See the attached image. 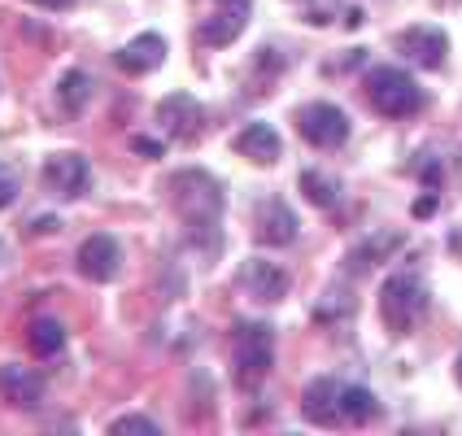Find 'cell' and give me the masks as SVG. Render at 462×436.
Returning a JSON list of instances; mask_svg holds the SVG:
<instances>
[{
  "mask_svg": "<svg viewBox=\"0 0 462 436\" xmlns=\"http://www.w3.org/2000/svg\"><path fill=\"white\" fill-rule=\"evenodd\" d=\"M236 153L249 157L254 166H271V162H280V153H283L280 131L266 127V123H249V127L236 135Z\"/></svg>",
  "mask_w": 462,
  "mask_h": 436,
  "instance_id": "cell-16",
  "label": "cell"
},
{
  "mask_svg": "<svg viewBox=\"0 0 462 436\" xmlns=\"http://www.w3.org/2000/svg\"><path fill=\"white\" fill-rule=\"evenodd\" d=\"M79 275L92 283H109L118 280V271H123V249H118V240L109 236V231H97V236H88L83 245H79Z\"/></svg>",
  "mask_w": 462,
  "mask_h": 436,
  "instance_id": "cell-7",
  "label": "cell"
},
{
  "mask_svg": "<svg viewBox=\"0 0 462 436\" xmlns=\"http://www.w3.org/2000/svg\"><path fill=\"white\" fill-rule=\"evenodd\" d=\"M0 397H5L14 411H35V406L44 402V380H40L31 366L5 362V366H0Z\"/></svg>",
  "mask_w": 462,
  "mask_h": 436,
  "instance_id": "cell-14",
  "label": "cell"
},
{
  "mask_svg": "<svg viewBox=\"0 0 462 436\" xmlns=\"http://www.w3.org/2000/svg\"><path fill=\"white\" fill-rule=\"evenodd\" d=\"M44 188H49L52 197H83L88 192V183H92V166H88V157L83 153H52L44 162Z\"/></svg>",
  "mask_w": 462,
  "mask_h": 436,
  "instance_id": "cell-10",
  "label": "cell"
},
{
  "mask_svg": "<svg viewBox=\"0 0 462 436\" xmlns=\"http://www.w3.org/2000/svg\"><path fill=\"white\" fill-rule=\"evenodd\" d=\"M397 245H402V236H397V231H375L371 240H362L358 249H354V254L345 257V271H354V275H362V271H371L375 262H384V257L393 254Z\"/></svg>",
  "mask_w": 462,
  "mask_h": 436,
  "instance_id": "cell-17",
  "label": "cell"
},
{
  "mask_svg": "<svg viewBox=\"0 0 462 436\" xmlns=\"http://www.w3.org/2000/svg\"><path fill=\"white\" fill-rule=\"evenodd\" d=\"M366 101L384 118H411L423 109V92L402 66H375L366 70Z\"/></svg>",
  "mask_w": 462,
  "mask_h": 436,
  "instance_id": "cell-3",
  "label": "cell"
},
{
  "mask_svg": "<svg viewBox=\"0 0 462 436\" xmlns=\"http://www.w3.org/2000/svg\"><path fill=\"white\" fill-rule=\"evenodd\" d=\"M432 209H437V192H428L423 201H414V206H411V214H414V218H428Z\"/></svg>",
  "mask_w": 462,
  "mask_h": 436,
  "instance_id": "cell-27",
  "label": "cell"
},
{
  "mask_svg": "<svg viewBox=\"0 0 462 436\" xmlns=\"http://www.w3.org/2000/svg\"><path fill=\"white\" fill-rule=\"evenodd\" d=\"M18 201V166L0 162V209H9Z\"/></svg>",
  "mask_w": 462,
  "mask_h": 436,
  "instance_id": "cell-24",
  "label": "cell"
},
{
  "mask_svg": "<svg viewBox=\"0 0 462 436\" xmlns=\"http://www.w3.org/2000/svg\"><path fill=\"white\" fill-rule=\"evenodd\" d=\"M61 345H66V328H61L57 319H35V323H31V349H35L40 358L61 354Z\"/></svg>",
  "mask_w": 462,
  "mask_h": 436,
  "instance_id": "cell-21",
  "label": "cell"
},
{
  "mask_svg": "<svg viewBox=\"0 0 462 436\" xmlns=\"http://www.w3.org/2000/svg\"><path fill=\"white\" fill-rule=\"evenodd\" d=\"M166 188H171L175 214L183 218L197 254L214 257L223 249V231H218V223H223V183L206 175V171H180Z\"/></svg>",
  "mask_w": 462,
  "mask_h": 436,
  "instance_id": "cell-1",
  "label": "cell"
},
{
  "mask_svg": "<svg viewBox=\"0 0 462 436\" xmlns=\"http://www.w3.org/2000/svg\"><path fill=\"white\" fill-rule=\"evenodd\" d=\"M254 240L266 245V249H283L297 240V214L288 209V201L280 197H266L254 214Z\"/></svg>",
  "mask_w": 462,
  "mask_h": 436,
  "instance_id": "cell-12",
  "label": "cell"
},
{
  "mask_svg": "<svg viewBox=\"0 0 462 436\" xmlns=\"http://www.w3.org/2000/svg\"><path fill=\"white\" fill-rule=\"evenodd\" d=\"M57 101H61V109L79 114L83 105L92 101V79L83 75V70H66V75H61V83H57Z\"/></svg>",
  "mask_w": 462,
  "mask_h": 436,
  "instance_id": "cell-20",
  "label": "cell"
},
{
  "mask_svg": "<svg viewBox=\"0 0 462 436\" xmlns=\"http://www.w3.org/2000/svg\"><path fill=\"white\" fill-rule=\"evenodd\" d=\"M301 414H306L310 423H319V428L345 423V419H340V385L328 380V376H319L314 385H306V393H301Z\"/></svg>",
  "mask_w": 462,
  "mask_h": 436,
  "instance_id": "cell-15",
  "label": "cell"
},
{
  "mask_svg": "<svg viewBox=\"0 0 462 436\" xmlns=\"http://www.w3.org/2000/svg\"><path fill=\"white\" fill-rule=\"evenodd\" d=\"M297 131L314 149H340L349 140V114L332 101H310L297 109Z\"/></svg>",
  "mask_w": 462,
  "mask_h": 436,
  "instance_id": "cell-5",
  "label": "cell"
},
{
  "mask_svg": "<svg viewBox=\"0 0 462 436\" xmlns=\"http://www.w3.org/2000/svg\"><path fill=\"white\" fill-rule=\"evenodd\" d=\"M428 310V288L414 275H393L380 292V319L393 336H406Z\"/></svg>",
  "mask_w": 462,
  "mask_h": 436,
  "instance_id": "cell-4",
  "label": "cell"
},
{
  "mask_svg": "<svg viewBox=\"0 0 462 436\" xmlns=\"http://www.w3.org/2000/svg\"><path fill=\"white\" fill-rule=\"evenodd\" d=\"M31 5H40V9H52V14H61V9H70L75 0H31Z\"/></svg>",
  "mask_w": 462,
  "mask_h": 436,
  "instance_id": "cell-28",
  "label": "cell"
},
{
  "mask_svg": "<svg viewBox=\"0 0 462 436\" xmlns=\"http://www.w3.org/2000/svg\"><path fill=\"white\" fill-rule=\"evenodd\" d=\"M131 149H135V153H144V157H162V144L149 140V135H131Z\"/></svg>",
  "mask_w": 462,
  "mask_h": 436,
  "instance_id": "cell-25",
  "label": "cell"
},
{
  "mask_svg": "<svg viewBox=\"0 0 462 436\" xmlns=\"http://www.w3.org/2000/svg\"><path fill=\"white\" fill-rule=\"evenodd\" d=\"M109 432L123 436V432H144V436H157V423L149 414H123V419H114L109 423Z\"/></svg>",
  "mask_w": 462,
  "mask_h": 436,
  "instance_id": "cell-23",
  "label": "cell"
},
{
  "mask_svg": "<svg viewBox=\"0 0 462 436\" xmlns=\"http://www.w3.org/2000/svg\"><path fill=\"white\" fill-rule=\"evenodd\" d=\"M157 123L175 140H197L201 123H206V109H201V101L192 92H171V97L157 101Z\"/></svg>",
  "mask_w": 462,
  "mask_h": 436,
  "instance_id": "cell-8",
  "label": "cell"
},
{
  "mask_svg": "<svg viewBox=\"0 0 462 436\" xmlns=\"http://www.w3.org/2000/svg\"><path fill=\"white\" fill-rule=\"evenodd\" d=\"M26 231H31V236H49V231H57V218H52V214H40V218L26 223Z\"/></svg>",
  "mask_w": 462,
  "mask_h": 436,
  "instance_id": "cell-26",
  "label": "cell"
},
{
  "mask_svg": "<svg viewBox=\"0 0 462 436\" xmlns=\"http://www.w3.org/2000/svg\"><path fill=\"white\" fill-rule=\"evenodd\" d=\"M114 61H118V70H123V75H131V79L153 75L157 66L166 61V40H162L157 31H144V35L127 40L123 49L114 52Z\"/></svg>",
  "mask_w": 462,
  "mask_h": 436,
  "instance_id": "cell-13",
  "label": "cell"
},
{
  "mask_svg": "<svg viewBox=\"0 0 462 436\" xmlns=\"http://www.w3.org/2000/svg\"><path fill=\"white\" fill-rule=\"evenodd\" d=\"M345 314H354V297L340 292V288H328L323 301L314 306V319H319V323H336V319H345Z\"/></svg>",
  "mask_w": 462,
  "mask_h": 436,
  "instance_id": "cell-22",
  "label": "cell"
},
{
  "mask_svg": "<svg viewBox=\"0 0 462 436\" xmlns=\"http://www.w3.org/2000/svg\"><path fill=\"white\" fill-rule=\"evenodd\" d=\"M236 280L245 288V297H254V301H283L288 288H292L288 271H283L280 262H266V257H249Z\"/></svg>",
  "mask_w": 462,
  "mask_h": 436,
  "instance_id": "cell-9",
  "label": "cell"
},
{
  "mask_svg": "<svg viewBox=\"0 0 462 436\" xmlns=\"http://www.w3.org/2000/svg\"><path fill=\"white\" fill-rule=\"evenodd\" d=\"M397 49L406 52V61H414V66L440 70V66H445V52H449V40H445L440 26L419 23V26H406V31L397 35Z\"/></svg>",
  "mask_w": 462,
  "mask_h": 436,
  "instance_id": "cell-11",
  "label": "cell"
},
{
  "mask_svg": "<svg viewBox=\"0 0 462 436\" xmlns=\"http://www.w3.org/2000/svg\"><path fill=\"white\" fill-rule=\"evenodd\" d=\"M0 257H5V249H0Z\"/></svg>",
  "mask_w": 462,
  "mask_h": 436,
  "instance_id": "cell-30",
  "label": "cell"
},
{
  "mask_svg": "<svg viewBox=\"0 0 462 436\" xmlns=\"http://www.w3.org/2000/svg\"><path fill=\"white\" fill-rule=\"evenodd\" d=\"M454 376H458V385H462V358H458V366H454Z\"/></svg>",
  "mask_w": 462,
  "mask_h": 436,
  "instance_id": "cell-29",
  "label": "cell"
},
{
  "mask_svg": "<svg viewBox=\"0 0 462 436\" xmlns=\"http://www.w3.org/2000/svg\"><path fill=\"white\" fill-rule=\"evenodd\" d=\"M249 9H254V0H214V14L197 26V44L201 49H227L249 26Z\"/></svg>",
  "mask_w": 462,
  "mask_h": 436,
  "instance_id": "cell-6",
  "label": "cell"
},
{
  "mask_svg": "<svg viewBox=\"0 0 462 436\" xmlns=\"http://www.w3.org/2000/svg\"><path fill=\"white\" fill-rule=\"evenodd\" d=\"M301 192H306L310 206L332 209L336 197H340V180H336V175H328V171H301Z\"/></svg>",
  "mask_w": 462,
  "mask_h": 436,
  "instance_id": "cell-19",
  "label": "cell"
},
{
  "mask_svg": "<svg viewBox=\"0 0 462 436\" xmlns=\"http://www.w3.org/2000/svg\"><path fill=\"white\" fill-rule=\"evenodd\" d=\"M380 414V402L375 393L362 385H340V419L345 423H371Z\"/></svg>",
  "mask_w": 462,
  "mask_h": 436,
  "instance_id": "cell-18",
  "label": "cell"
},
{
  "mask_svg": "<svg viewBox=\"0 0 462 436\" xmlns=\"http://www.w3.org/2000/svg\"><path fill=\"white\" fill-rule=\"evenodd\" d=\"M231 366H236V385L257 388L271 366H275V328L271 323H240L236 345H231Z\"/></svg>",
  "mask_w": 462,
  "mask_h": 436,
  "instance_id": "cell-2",
  "label": "cell"
}]
</instances>
